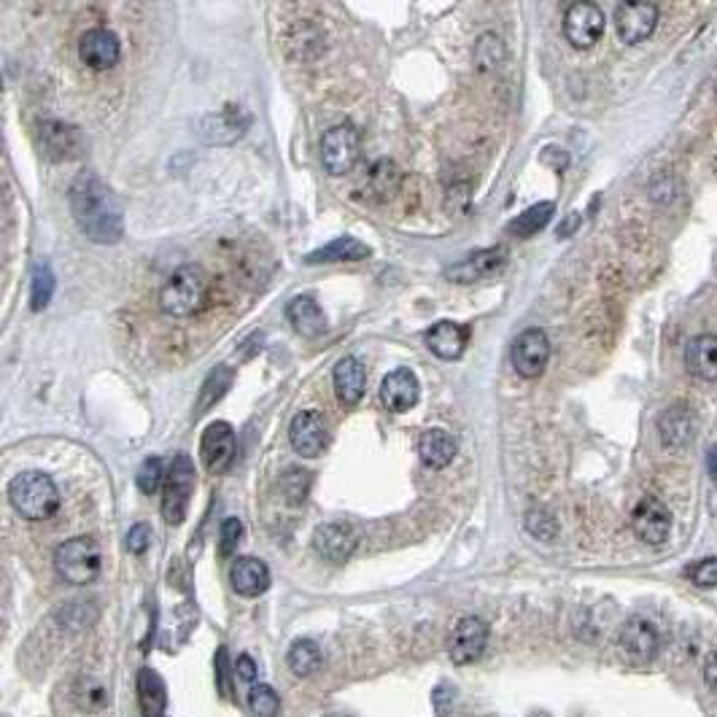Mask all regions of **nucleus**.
I'll list each match as a JSON object with an SVG mask.
<instances>
[{"label":"nucleus","instance_id":"nucleus-29","mask_svg":"<svg viewBox=\"0 0 717 717\" xmlns=\"http://www.w3.org/2000/svg\"><path fill=\"white\" fill-rule=\"evenodd\" d=\"M286 664L292 669L297 677H308L321 666V650L313 639H297L292 647H289V656H286Z\"/></svg>","mask_w":717,"mask_h":717},{"label":"nucleus","instance_id":"nucleus-21","mask_svg":"<svg viewBox=\"0 0 717 717\" xmlns=\"http://www.w3.org/2000/svg\"><path fill=\"white\" fill-rule=\"evenodd\" d=\"M470 343V329L461 327L456 321H437L429 332H426V346L434 356L440 359H461Z\"/></svg>","mask_w":717,"mask_h":717},{"label":"nucleus","instance_id":"nucleus-42","mask_svg":"<svg viewBox=\"0 0 717 717\" xmlns=\"http://www.w3.org/2000/svg\"><path fill=\"white\" fill-rule=\"evenodd\" d=\"M704 682H707L712 691H717V650L707 658V664H704Z\"/></svg>","mask_w":717,"mask_h":717},{"label":"nucleus","instance_id":"nucleus-14","mask_svg":"<svg viewBox=\"0 0 717 717\" xmlns=\"http://www.w3.org/2000/svg\"><path fill=\"white\" fill-rule=\"evenodd\" d=\"M289 440H292V448L305 459H316L324 453L329 440L327 424L324 418L316 413V410H302L292 418V426H289Z\"/></svg>","mask_w":717,"mask_h":717},{"label":"nucleus","instance_id":"nucleus-2","mask_svg":"<svg viewBox=\"0 0 717 717\" xmlns=\"http://www.w3.org/2000/svg\"><path fill=\"white\" fill-rule=\"evenodd\" d=\"M208 292H211V284L203 267L184 265L168 278L160 294V305L173 319H189L205 308Z\"/></svg>","mask_w":717,"mask_h":717},{"label":"nucleus","instance_id":"nucleus-15","mask_svg":"<svg viewBox=\"0 0 717 717\" xmlns=\"http://www.w3.org/2000/svg\"><path fill=\"white\" fill-rule=\"evenodd\" d=\"M79 57L92 71H108L122 57V44H119L116 33H111L106 27H92L81 36Z\"/></svg>","mask_w":717,"mask_h":717},{"label":"nucleus","instance_id":"nucleus-12","mask_svg":"<svg viewBox=\"0 0 717 717\" xmlns=\"http://www.w3.org/2000/svg\"><path fill=\"white\" fill-rule=\"evenodd\" d=\"M238 451V440H235V429L227 421H213L205 426L203 440H200V456L208 472H224L235 459Z\"/></svg>","mask_w":717,"mask_h":717},{"label":"nucleus","instance_id":"nucleus-35","mask_svg":"<svg viewBox=\"0 0 717 717\" xmlns=\"http://www.w3.org/2000/svg\"><path fill=\"white\" fill-rule=\"evenodd\" d=\"M310 483H313V478H310L308 470H286V475L281 478V491L292 505H300L302 499L308 496Z\"/></svg>","mask_w":717,"mask_h":717},{"label":"nucleus","instance_id":"nucleus-22","mask_svg":"<svg viewBox=\"0 0 717 717\" xmlns=\"http://www.w3.org/2000/svg\"><path fill=\"white\" fill-rule=\"evenodd\" d=\"M332 378H335L337 399H340L343 405L354 408V405L362 402L364 391H367V372H364V364L359 362L356 356L340 359V362L335 364Z\"/></svg>","mask_w":717,"mask_h":717},{"label":"nucleus","instance_id":"nucleus-16","mask_svg":"<svg viewBox=\"0 0 717 717\" xmlns=\"http://www.w3.org/2000/svg\"><path fill=\"white\" fill-rule=\"evenodd\" d=\"M418 399H421V383H418L416 372L408 367H399V370L389 372L381 383V402L391 413H408L410 408H416Z\"/></svg>","mask_w":717,"mask_h":717},{"label":"nucleus","instance_id":"nucleus-25","mask_svg":"<svg viewBox=\"0 0 717 717\" xmlns=\"http://www.w3.org/2000/svg\"><path fill=\"white\" fill-rule=\"evenodd\" d=\"M456 451H459V443L451 432L445 429H429L418 437V456L424 461L426 467L432 470H443L448 467L453 459H456Z\"/></svg>","mask_w":717,"mask_h":717},{"label":"nucleus","instance_id":"nucleus-7","mask_svg":"<svg viewBox=\"0 0 717 717\" xmlns=\"http://www.w3.org/2000/svg\"><path fill=\"white\" fill-rule=\"evenodd\" d=\"M488 645V623L478 615H464L456 620L448 637V656L456 666L475 664Z\"/></svg>","mask_w":717,"mask_h":717},{"label":"nucleus","instance_id":"nucleus-41","mask_svg":"<svg viewBox=\"0 0 717 717\" xmlns=\"http://www.w3.org/2000/svg\"><path fill=\"white\" fill-rule=\"evenodd\" d=\"M238 674H240V680H246V682H254L257 680V664H254V658L251 656H240L238 658Z\"/></svg>","mask_w":717,"mask_h":717},{"label":"nucleus","instance_id":"nucleus-43","mask_svg":"<svg viewBox=\"0 0 717 717\" xmlns=\"http://www.w3.org/2000/svg\"><path fill=\"white\" fill-rule=\"evenodd\" d=\"M216 669H219V674H216V677H219V688H222V693L227 696V682H224L227 680V650H224V647L219 650V656H216Z\"/></svg>","mask_w":717,"mask_h":717},{"label":"nucleus","instance_id":"nucleus-37","mask_svg":"<svg viewBox=\"0 0 717 717\" xmlns=\"http://www.w3.org/2000/svg\"><path fill=\"white\" fill-rule=\"evenodd\" d=\"M240 537H243V523H240L238 518H227V521L222 523V532H219V553H222L224 558L232 556L235 548L240 545Z\"/></svg>","mask_w":717,"mask_h":717},{"label":"nucleus","instance_id":"nucleus-19","mask_svg":"<svg viewBox=\"0 0 717 717\" xmlns=\"http://www.w3.org/2000/svg\"><path fill=\"white\" fill-rule=\"evenodd\" d=\"M38 127H41L38 130V146H41V154L46 160L62 162L79 154V133L73 130L71 124L44 122Z\"/></svg>","mask_w":717,"mask_h":717},{"label":"nucleus","instance_id":"nucleus-36","mask_svg":"<svg viewBox=\"0 0 717 717\" xmlns=\"http://www.w3.org/2000/svg\"><path fill=\"white\" fill-rule=\"evenodd\" d=\"M526 532L532 534V537H537V540H556V534H558V523L556 518L550 513H545V510H529L526 513Z\"/></svg>","mask_w":717,"mask_h":717},{"label":"nucleus","instance_id":"nucleus-3","mask_svg":"<svg viewBox=\"0 0 717 717\" xmlns=\"http://www.w3.org/2000/svg\"><path fill=\"white\" fill-rule=\"evenodd\" d=\"M11 507L27 521H46L60 507V491L46 472H19L9 486Z\"/></svg>","mask_w":717,"mask_h":717},{"label":"nucleus","instance_id":"nucleus-47","mask_svg":"<svg viewBox=\"0 0 717 717\" xmlns=\"http://www.w3.org/2000/svg\"><path fill=\"white\" fill-rule=\"evenodd\" d=\"M715 89H717V81H715Z\"/></svg>","mask_w":717,"mask_h":717},{"label":"nucleus","instance_id":"nucleus-1","mask_svg":"<svg viewBox=\"0 0 717 717\" xmlns=\"http://www.w3.org/2000/svg\"><path fill=\"white\" fill-rule=\"evenodd\" d=\"M71 211L89 240L116 243L122 238V205L95 173H79L71 186Z\"/></svg>","mask_w":717,"mask_h":717},{"label":"nucleus","instance_id":"nucleus-38","mask_svg":"<svg viewBox=\"0 0 717 717\" xmlns=\"http://www.w3.org/2000/svg\"><path fill=\"white\" fill-rule=\"evenodd\" d=\"M688 577L699 588H715L717 585V558H701L699 564L688 569Z\"/></svg>","mask_w":717,"mask_h":717},{"label":"nucleus","instance_id":"nucleus-26","mask_svg":"<svg viewBox=\"0 0 717 717\" xmlns=\"http://www.w3.org/2000/svg\"><path fill=\"white\" fill-rule=\"evenodd\" d=\"M286 319L292 321L294 332L302 337H319L327 329V316L313 297H297L289 302Z\"/></svg>","mask_w":717,"mask_h":717},{"label":"nucleus","instance_id":"nucleus-18","mask_svg":"<svg viewBox=\"0 0 717 717\" xmlns=\"http://www.w3.org/2000/svg\"><path fill=\"white\" fill-rule=\"evenodd\" d=\"M507 262V251L502 246L494 248H480L475 254H470L467 259H461L459 265H453L448 270V278L451 281H459V284H470V281H480V278H488V275L499 273Z\"/></svg>","mask_w":717,"mask_h":717},{"label":"nucleus","instance_id":"nucleus-20","mask_svg":"<svg viewBox=\"0 0 717 717\" xmlns=\"http://www.w3.org/2000/svg\"><path fill=\"white\" fill-rule=\"evenodd\" d=\"M230 583L235 594L246 596V599H257L270 588V569L265 561L254 556L238 558L230 569Z\"/></svg>","mask_w":717,"mask_h":717},{"label":"nucleus","instance_id":"nucleus-6","mask_svg":"<svg viewBox=\"0 0 717 717\" xmlns=\"http://www.w3.org/2000/svg\"><path fill=\"white\" fill-rule=\"evenodd\" d=\"M192 488H195V464L186 453H178L176 459L170 461L168 478H165V494H162L165 521L173 523V526L184 523L189 499H192Z\"/></svg>","mask_w":717,"mask_h":717},{"label":"nucleus","instance_id":"nucleus-31","mask_svg":"<svg viewBox=\"0 0 717 717\" xmlns=\"http://www.w3.org/2000/svg\"><path fill=\"white\" fill-rule=\"evenodd\" d=\"M232 383V370L230 367H216V370L205 378L203 383V391H200V399H197V413H205V410L211 408L213 402H219V399L227 394Z\"/></svg>","mask_w":717,"mask_h":717},{"label":"nucleus","instance_id":"nucleus-34","mask_svg":"<svg viewBox=\"0 0 717 717\" xmlns=\"http://www.w3.org/2000/svg\"><path fill=\"white\" fill-rule=\"evenodd\" d=\"M165 478H168V472L162 467V461L157 456H151L141 464V470L135 475V483L141 488L143 494H157L162 486H165Z\"/></svg>","mask_w":717,"mask_h":717},{"label":"nucleus","instance_id":"nucleus-5","mask_svg":"<svg viewBox=\"0 0 717 717\" xmlns=\"http://www.w3.org/2000/svg\"><path fill=\"white\" fill-rule=\"evenodd\" d=\"M362 154V135L354 124H335L321 135V162L332 176H346Z\"/></svg>","mask_w":717,"mask_h":717},{"label":"nucleus","instance_id":"nucleus-27","mask_svg":"<svg viewBox=\"0 0 717 717\" xmlns=\"http://www.w3.org/2000/svg\"><path fill=\"white\" fill-rule=\"evenodd\" d=\"M370 257V246H364L362 240L351 238V235H343V238H335L327 246L316 248L313 254L305 257L308 265H327V262H359V259Z\"/></svg>","mask_w":717,"mask_h":717},{"label":"nucleus","instance_id":"nucleus-33","mask_svg":"<svg viewBox=\"0 0 717 717\" xmlns=\"http://www.w3.org/2000/svg\"><path fill=\"white\" fill-rule=\"evenodd\" d=\"M54 286H57V281H54L52 267L46 265V262L38 265L36 273H33V286H30V305H33V310H44L49 305V300L54 297Z\"/></svg>","mask_w":717,"mask_h":717},{"label":"nucleus","instance_id":"nucleus-9","mask_svg":"<svg viewBox=\"0 0 717 717\" xmlns=\"http://www.w3.org/2000/svg\"><path fill=\"white\" fill-rule=\"evenodd\" d=\"M658 25V6L647 0H629L618 3L615 9V30L623 44H642L656 33Z\"/></svg>","mask_w":717,"mask_h":717},{"label":"nucleus","instance_id":"nucleus-4","mask_svg":"<svg viewBox=\"0 0 717 717\" xmlns=\"http://www.w3.org/2000/svg\"><path fill=\"white\" fill-rule=\"evenodd\" d=\"M100 564H103V556L92 537H73L54 550V569L71 585L92 583L100 575Z\"/></svg>","mask_w":717,"mask_h":717},{"label":"nucleus","instance_id":"nucleus-44","mask_svg":"<svg viewBox=\"0 0 717 717\" xmlns=\"http://www.w3.org/2000/svg\"><path fill=\"white\" fill-rule=\"evenodd\" d=\"M580 222H583L580 213H569L567 222H561V227H558V238H569V235L580 227Z\"/></svg>","mask_w":717,"mask_h":717},{"label":"nucleus","instance_id":"nucleus-11","mask_svg":"<svg viewBox=\"0 0 717 717\" xmlns=\"http://www.w3.org/2000/svg\"><path fill=\"white\" fill-rule=\"evenodd\" d=\"M510 356H513V367L521 378H529V381L540 378L550 359L548 335L537 327L523 329L521 335L515 337Z\"/></svg>","mask_w":717,"mask_h":717},{"label":"nucleus","instance_id":"nucleus-10","mask_svg":"<svg viewBox=\"0 0 717 717\" xmlns=\"http://www.w3.org/2000/svg\"><path fill=\"white\" fill-rule=\"evenodd\" d=\"M604 33V14L596 3L577 0L564 14V36L575 49H591Z\"/></svg>","mask_w":717,"mask_h":717},{"label":"nucleus","instance_id":"nucleus-8","mask_svg":"<svg viewBox=\"0 0 717 717\" xmlns=\"http://www.w3.org/2000/svg\"><path fill=\"white\" fill-rule=\"evenodd\" d=\"M631 529L645 545H664L672 534V510L658 496H642L631 513Z\"/></svg>","mask_w":717,"mask_h":717},{"label":"nucleus","instance_id":"nucleus-45","mask_svg":"<svg viewBox=\"0 0 717 717\" xmlns=\"http://www.w3.org/2000/svg\"><path fill=\"white\" fill-rule=\"evenodd\" d=\"M707 472L709 478H712V483L717 486V445H712L707 451Z\"/></svg>","mask_w":717,"mask_h":717},{"label":"nucleus","instance_id":"nucleus-13","mask_svg":"<svg viewBox=\"0 0 717 717\" xmlns=\"http://www.w3.org/2000/svg\"><path fill=\"white\" fill-rule=\"evenodd\" d=\"M658 645H661L658 629L647 618L631 615V618L623 623V629H620V650L626 653L629 661H634V664H647V661L658 653Z\"/></svg>","mask_w":717,"mask_h":717},{"label":"nucleus","instance_id":"nucleus-17","mask_svg":"<svg viewBox=\"0 0 717 717\" xmlns=\"http://www.w3.org/2000/svg\"><path fill=\"white\" fill-rule=\"evenodd\" d=\"M313 550L329 564H343L354 556L356 532L346 523H324L313 534Z\"/></svg>","mask_w":717,"mask_h":717},{"label":"nucleus","instance_id":"nucleus-46","mask_svg":"<svg viewBox=\"0 0 717 717\" xmlns=\"http://www.w3.org/2000/svg\"><path fill=\"white\" fill-rule=\"evenodd\" d=\"M327 717H343V715H327Z\"/></svg>","mask_w":717,"mask_h":717},{"label":"nucleus","instance_id":"nucleus-39","mask_svg":"<svg viewBox=\"0 0 717 717\" xmlns=\"http://www.w3.org/2000/svg\"><path fill=\"white\" fill-rule=\"evenodd\" d=\"M149 545H151V529L146 523H135L133 529L127 532V537H124V548L130 550V553H135V556L146 553Z\"/></svg>","mask_w":717,"mask_h":717},{"label":"nucleus","instance_id":"nucleus-23","mask_svg":"<svg viewBox=\"0 0 717 717\" xmlns=\"http://www.w3.org/2000/svg\"><path fill=\"white\" fill-rule=\"evenodd\" d=\"M658 437L664 448H685L693 437V413L685 405H672L658 418Z\"/></svg>","mask_w":717,"mask_h":717},{"label":"nucleus","instance_id":"nucleus-40","mask_svg":"<svg viewBox=\"0 0 717 717\" xmlns=\"http://www.w3.org/2000/svg\"><path fill=\"white\" fill-rule=\"evenodd\" d=\"M453 701H456V688L443 682V685H437L432 693V704H434V712L440 717H448L453 709Z\"/></svg>","mask_w":717,"mask_h":717},{"label":"nucleus","instance_id":"nucleus-30","mask_svg":"<svg viewBox=\"0 0 717 717\" xmlns=\"http://www.w3.org/2000/svg\"><path fill=\"white\" fill-rule=\"evenodd\" d=\"M553 211H556V205L553 203H537L532 205L529 211H523L513 224H510V232L518 235V238H532L537 232L545 227V224L553 219Z\"/></svg>","mask_w":717,"mask_h":717},{"label":"nucleus","instance_id":"nucleus-32","mask_svg":"<svg viewBox=\"0 0 717 717\" xmlns=\"http://www.w3.org/2000/svg\"><path fill=\"white\" fill-rule=\"evenodd\" d=\"M248 709H251L254 717H281V699H278V693L270 685L257 682L248 691Z\"/></svg>","mask_w":717,"mask_h":717},{"label":"nucleus","instance_id":"nucleus-24","mask_svg":"<svg viewBox=\"0 0 717 717\" xmlns=\"http://www.w3.org/2000/svg\"><path fill=\"white\" fill-rule=\"evenodd\" d=\"M685 367L701 381H717V335H696L685 348Z\"/></svg>","mask_w":717,"mask_h":717},{"label":"nucleus","instance_id":"nucleus-28","mask_svg":"<svg viewBox=\"0 0 717 717\" xmlns=\"http://www.w3.org/2000/svg\"><path fill=\"white\" fill-rule=\"evenodd\" d=\"M138 699H141L143 715L165 717L168 688H165V680L154 669H141V674H138Z\"/></svg>","mask_w":717,"mask_h":717}]
</instances>
